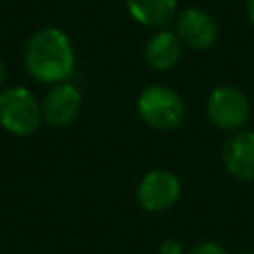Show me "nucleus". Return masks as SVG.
Masks as SVG:
<instances>
[{
  "label": "nucleus",
  "instance_id": "obj_1",
  "mask_svg": "<svg viewBox=\"0 0 254 254\" xmlns=\"http://www.w3.org/2000/svg\"><path fill=\"white\" fill-rule=\"evenodd\" d=\"M24 64L36 81H65L73 71V48L69 38L58 28L38 30L26 44Z\"/></svg>",
  "mask_w": 254,
  "mask_h": 254
},
{
  "label": "nucleus",
  "instance_id": "obj_2",
  "mask_svg": "<svg viewBox=\"0 0 254 254\" xmlns=\"http://www.w3.org/2000/svg\"><path fill=\"white\" fill-rule=\"evenodd\" d=\"M139 117L157 131H173L185 117V105L179 93L167 85H149L137 99Z\"/></svg>",
  "mask_w": 254,
  "mask_h": 254
},
{
  "label": "nucleus",
  "instance_id": "obj_3",
  "mask_svg": "<svg viewBox=\"0 0 254 254\" xmlns=\"http://www.w3.org/2000/svg\"><path fill=\"white\" fill-rule=\"evenodd\" d=\"M42 121V105L26 87H8L0 93V125L18 137L32 135Z\"/></svg>",
  "mask_w": 254,
  "mask_h": 254
},
{
  "label": "nucleus",
  "instance_id": "obj_4",
  "mask_svg": "<svg viewBox=\"0 0 254 254\" xmlns=\"http://www.w3.org/2000/svg\"><path fill=\"white\" fill-rule=\"evenodd\" d=\"M206 113L218 129L236 131L250 117V101L242 89L234 85H220L210 91L206 99Z\"/></svg>",
  "mask_w": 254,
  "mask_h": 254
},
{
  "label": "nucleus",
  "instance_id": "obj_5",
  "mask_svg": "<svg viewBox=\"0 0 254 254\" xmlns=\"http://www.w3.org/2000/svg\"><path fill=\"white\" fill-rule=\"evenodd\" d=\"M175 30H177L175 34L181 40V44L194 52L208 50L218 40V26L214 18L196 6L185 8L177 16Z\"/></svg>",
  "mask_w": 254,
  "mask_h": 254
},
{
  "label": "nucleus",
  "instance_id": "obj_6",
  "mask_svg": "<svg viewBox=\"0 0 254 254\" xmlns=\"http://www.w3.org/2000/svg\"><path fill=\"white\" fill-rule=\"evenodd\" d=\"M181 194V183L171 171H151L137 187V200L149 212H163L171 208Z\"/></svg>",
  "mask_w": 254,
  "mask_h": 254
},
{
  "label": "nucleus",
  "instance_id": "obj_7",
  "mask_svg": "<svg viewBox=\"0 0 254 254\" xmlns=\"http://www.w3.org/2000/svg\"><path fill=\"white\" fill-rule=\"evenodd\" d=\"M81 107V93L75 85L62 81L56 83L42 101V119L52 127L69 125Z\"/></svg>",
  "mask_w": 254,
  "mask_h": 254
},
{
  "label": "nucleus",
  "instance_id": "obj_8",
  "mask_svg": "<svg viewBox=\"0 0 254 254\" xmlns=\"http://www.w3.org/2000/svg\"><path fill=\"white\" fill-rule=\"evenodd\" d=\"M222 163L230 177L254 181V131H236L222 147Z\"/></svg>",
  "mask_w": 254,
  "mask_h": 254
},
{
  "label": "nucleus",
  "instance_id": "obj_9",
  "mask_svg": "<svg viewBox=\"0 0 254 254\" xmlns=\"http://www.w3.org/2000/svg\"><path fill=\"white\" fill-rule=\"evenodd\" d=\"M183 54V44L175 32L161 30L149 38L145 44V60L153 69L165 71L177 65Z\"/></svg>",
  "mask_w": 254,
  "mask_h": 254
},
{
  "label": "nucleus",
  "instance_id": "obj_10",
  "mask_svg": "<svg viewBox=\"0 0 254 254\" xmlns=\"http://www.w3.org/2000/svg\"><path fill=\"white\" fill-rule=\"evenodd\" d=\"M131 18L147 28H165L175 20L177 0H125Z\"/></svg>",
  "mask_w": 254,
  "mask_h": 254
},
{
  "label": "nucleus",
  "instance_id": "obj_11",
  "mask_svg": "<svg viewBox=\"0 0 254 254\" xmlns=\"http://www.w3.org/2000/svg\"><path fill=\"white\" fill-rule=\"evenodd\" d=\"M189 254H228V252L216 242H200Z\"/></svg>",
  "mask_w": 254,
  "mask_h": 254
},
{
  "label": "nucleus",
  "instance_id": "obj_12",
  "mask_svg": "<svg viewBox=\"0 0 254 254\" xmlns=\"http://www.w3.org/2000/svg\"><path fill=\"white\" fill-rule=\"evenodd\" d=\"M159 252L161 254H183V244L175 238H165L159 244Z\"/></svg>",
  "mask_w": 254,
  "mask_h": 254
},
{
  "label": "nucleus",
  "instance_id": "obj_13",
  "mask_svg": "<svg viewBox=\"0 0 254 254\" xmlns=\"http://www.w3.org/2000/svg\"><path fill=\"white\" fill-rule=\"evenodd\" d=\"M246 14H248L250 22L254 24V0H246Z\"/></svg>",
  "mask_w": 254,
  "mask_h": 254
},
{
  "label": "nucleus",
  "instance_id": "obj_14",
  "mask_svg": "<svg viewBox=\"0 0 254 254\" xmlns=\"http://www.w3.org/2000/svg\"><path fill=\"white\" fill-rule=\"evenodd\" d=\"M4 77H6V67H4V62L0 58V85L4 83Z\"/></svg>",
  "mask_w": 254,
  "mask_h": 254
},
{
  "label": "nucleus",
  "instance_id": "obj_15",
  "mask_svg": "<svg viewBox=\"0 0 254 254\" xmlns=\"http://www.w3.org/2000/svg\"><path fill=\"white\" fill-rule=\"evenodd\" d=\"M238 254H254V252H248V250H242V252H238Z\"/></svg>",
  "mask_w": 254,
  "mask_h": 254
}]
</instances>
